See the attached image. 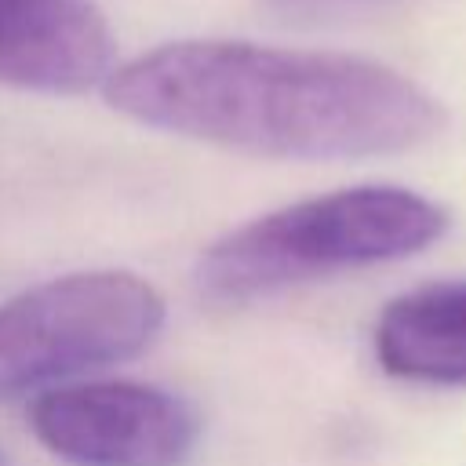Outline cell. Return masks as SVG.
<instances>
[{"instance_id": "6da1fadb", "label": "cell", "mask_w": 466, "mask_h": 466, "mask_svg": "<svg viewBox=\"0 0 466 466\" xmlns=\"http://www.w3.org/2000/svg\"><path fill=\"white\" fill-rule=\"evenodd\" d=\"M102 87L146 127L280 160L397 157L448 124L444 106L393 66L248 40L164 44Z\"/></svg>"}, {"instance_id": "5b68a950", "label": "cell", "mask_w": 466, "mask_h": 466, "mask_svg": "<svg viewBox=\"0 0 466 466\" xmlns=\"http://www.w3.org/2000/svg\"><path fill=\"white\" fill-rule=\"evenodd\" d=\"M113 69V36L95 0H0L4 87L76 95Z\"/></svg>"}, {"instance_id": "7a4b0ae2", "label": "cell", "mask_w": 466, "mask_h": 466, "mask_svg": "<svg viewBox=\"0 0 466 466\" xmlns=\"http://www.w3.org/2000/svg\"><path fill=\"white\" fill-rule=\"evenodd\" d=\"M448 211L408 186H350L258 215L197 262L211 302H251L302 280L397 262L448 233Z\"/></svg>"}, {"instance_id": "3957f363", "label": "cell", "mask_w": 466, "mask_h": 466, "mask_svg": "<svg viewBox=\"0 0 466 466\" xmlns=\"http://www.w3.org/2000/svg\"><path fill=\"white\" fill-rule=\"evenodd\" d=\"M164 328V295L127 269H84L0 306V400L44 393L138 357Z\"/></svg>"}, {"instance_id": "8992f818", "label": "cell", "mask_w": 466, "mask_h": 466, "mask_svg": "<svg viewBox=\"0 0 466 466\" xmlns=\"http://www.w3.org/2000/svg\"><path fill=\"white\" fill-rule=\"evenodd\" d=\"M386 375L422 386H466V280H433L390 299L371 331Z\"/></svg>"}, {"instance_id": "277c9868", "label": "cell", "mask_w": 466, "mask_h": 466, "mask_svg": "<svg viewBox=\"0 0 466 466\" xmlns=\"http://www.w3.org/2000/svg\"><path fill=\"white\" fill-rule=\"evenodd\" d=\"M36 441L73 466H182L200 437L189 400L146 382H73L29 408Z\"/></svg>"}, {"instance_id": "52a82bcc", "label": "cell", "mask_w": 466, "mask_h": 466, "mask_svg": "<svg viewBox=\"0 0 466 466\" xmlns=\"http://www.w3.org/2000/svg\"><path fill=\"white\" fill-rule=\"evenodd\" d=\"M258 4L266 11H277V15L295 18V22H331V18L371 11L382 0H258Z\"/></svg>"}]
</instances>
